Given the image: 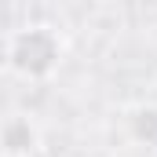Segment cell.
<instances>
[{
  "instance_id": "cell-2",
  "label": "cell",
  "mask_w": 157,
  "mask_h": 157,
  "mask_svg": "<svg viewBox=\"0 0 157 157\" xmlns=\"http://www.w3.org/2000/svg\"><path fill=\"white\" fill-rule=\"evenodd\" d=\"M40 146V132L26 113H11L0 121V154L4 157H33Z\"/></svg>"
},
{
  "instance_id": "cell-4",
  "label": "cell",
  "mask_w": 157,
  "mask_h": 157,
  "mask_svg": "<svg viewBox=\"0 0 157 157\" xmlns=\"http://www.w3.org/2000/svg\"><path fill=\"white\" fill-rule=\"evenodd\" d=\"M11 66V33H4L0 29V73Z\"/></svg>"
},
{
  "instance_id": "cell-3",
  "label": "cell",
  "mask_w": 157,
  "mask_h": 157,
  "mask_svg": "<svg viewBox=\"0 0 157 157\" xmlns=\"http://www.w3.org/2000/svg\"><path fill=\"white\" fill-rule=\"evenodd\" d=\"M128 135L135 139V143H146V146H154L157 143V106H135V110H128Z\"/></svg>"
},
{
  "instance_id": "cell-1",
  "label": "cell",
  "mask_w": 157,
  "mask_h": 157,
  "mask_svg": "<svg viewBox=\"0 0 157 157\" xmlns=\"http://www.w3.org/2000/svg\"><path fill=\"white\" fill-rule=\"evenodd\" d=\"M62 55H66V44L55 26H44V22L22 26L11 33V66L7 70L26 80H44L62 66Z\"/></svg>"
}]
</instances>
